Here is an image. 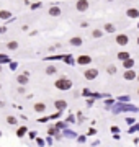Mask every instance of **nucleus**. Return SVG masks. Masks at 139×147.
Segmentation results:
<instances>
[{
    "label": "nucleus",
    "mask_w": 139,
    "mask_h": 147,
    "mask_svg": "<svg viewBox=\"0 0 139 147\" xmlns=\"http://www.w3.org/2000/svg\"><path fill=\"white\" fill-rule=\"evenodd\" d=\"M54 106L57 109H64V108H67V101L65 100H56L54 101Z\"/></svg>",
    "instance_id": "obj_8"
},
{
    "label": "nucleus",
    "mask_w": 139,
    "mask_h": 147,
    "mask_svg": "<svg viewBox=\"0 0 139 147\" xmlns=\"http://www.w3.org/2000/svg\"><path fill=\"white\" fill-rule=\"evenodd\" d=\"M75 7H77L78 11H85V10L88 8V0H78Z\"/></svg>",
    "instance_id": "obj_5"
},
{
    "label": "nucleus",
    "mask_w": 139,
    "mask_h": 147,
    "mask_svg": "<svg viewBox=\"0 0 139 147\" xmlns=\"http://www.w3.org/2000/svg\"><path fill=\"white\" fill-rule=\"evenodd\" d=\"M108 74H110V75H113V74H116V67H114V65H108Z\"/></svg>",
    "instance_id": "obj_19"
},
{
    "label": "nucleus",
    "mask_w": 139,
    "mask_h": 147,
    "mask_svg": "<svg viewBox=\"0 0 139 147\" xmlns=\"http://www.w3.org/2000/svg\"><path fill=\"white\" fill-rule=\"evenodd\" d=\"M137 44H139V38H137Z\"/></svg>",
    "instance_id": "obj_23"
},
{
    "label": "nucleus",
    "mask_w": 139,
    "mask_h": 147,
    "mask_svg": "<svg viewBox=\"0 0 139 147\" xmlns=\"http://www.w3.org/2000/svg\"><path fill=\"white\" fill-rule=\"evenodd\" d=\"M70 44H72V46H82V38H80V36L70 38Z\"/></svg>",
    "instance_id": "obj_12"
},
{
    "label": "nucleus",
    "mask_w": 139,
    "mask_h": 147,
    "mask_svg": "<svg viewBox=\"0 0 139 147\" xmlns=\"http://www.w3.org/2000/svg\"><path fill=\"white\" fill-rule=\"evenodd\" d=\"M49 15L51 16H59V15H61V8H59V7H51L49 8Z\"/></svg>",
    "instance_id": "obj_11"
},
{
    "label": "nucleus",
    "mask_w": 139,
    "mask_h": 147,
    "mask_svg": "<svg viewBox=\"0 0 139 147\" xmlns=\"http://www.w3.org/2000/svg\"><path fill=\"white\" fill-rule=\"evenodd\" d=\"M54 85H56V88H59V90H69V88L72 87V82L69 80V78L62 77V78H59V80L54 83Z\"/></svg>",
    "instance_id": "obj_1"
},
{
    "label": "nucleus",
    "mask_w": 139,
    "mask_h": 147,
    "mask_svg": "<svg viewBox=\"0 0 139 147\" xmlns=\"http://www.w3.org/2000/svg\"><path fill=\"white\" fill-rule=\"evenodd\" d=\"M25 132H26V127H20V129L16 131V136L21 137V136H25Z\"/></svg>",
    "instance_id": "obj_18"
},
{
    "label": "nucleus",
    "mask_w": 139,
    "mask_h": 147,
    "mask_svg": "<svg viewBox=\"0 0 139 147\" xmlns=\"http://www.w3.org/2000/svg\"><path fill=\"white\" fill-rule=\"evenodd\" d=\"M33 108H34L36 113H44L46 111V105H44V103H36Z\"/></svg>",
    "instance_id": "obj_9"
},
{
    "label": "nucleus",
    "mask_w": 139,
    "mask_h": 147,
    "mask_svg": "<svg viewBox=\"0 0 139 147\" xmlns=\"http://www.w3.org/2000/svg\"><path fill=\"white\" fill-rule=\"evenodd\" d=\"M7 121H8V124H16V118H15V116H8Z\"/></svg>",
    "instance_id": "obj_20"
},
{
    "label": "nucleus",
    "mask_w": 139,
    "mask_h": 147,
    "mask_svg": "<svg viewBox=\"0 0 139 147\" xmlns=\"http://www.w3.org/2000/svg\"><path fill=\"white\" fill-rule=\"evenodd\" d=\"M103 36V31L101 29H93L92 31V38H101Z\"/></svg>",
    "instance_id": "obj_15"
},
{
    "label": "nucleus",
    "mask_w": 139,
    "mask_h": 147,
    "mask_svg": "<svg viewBox=\"0 0 139 147\" xmlns=\"http://www.w3.org/2000/svg\"><path fill=\"white\" fill-rule=\"evenodd\" d=\"M108 2H113V0H108Z\"/></svg>",
    "instance_id": "obj_25"
},
{
    "label": "nucleus",
    "mask_w": 139,
    "mask_h": 147,
    "mask_svg": "<svg viewBox=\"0 0 139 147\" xmlns=\"http://www.w3.org/2000/svg\"><path fill=\"white\" fill-rule=\"evenodd\" d=\"M136 77H137V74L132 70V69H126L124 74H123V78H124V80H134Z\"/></svg>",
    "instance_id": "obj_2"
},
{
    "label": "nucleus",
    "mask_w": 139,
    "mask_h": 147,
    "mask_svg": "<svg viewBox=\"0 0 139 147\" xmlns=\"http://www.w3.org/2000/svg\"><path fill=\"white\" fill-rule=\"evenodd\" d=\"M116 42H118L119 46H126L129 42L128 34H116Z\"/></svg>",
    "instance_id": "obj_4"
},
{
    "label": "nucleus",
    "mask_w": 139,
    "mask_h": 147,
    "mask_svg": "<svg viewBox=\"0 0 139 147\" xmlns=\"http://www.w3.org/2000/svg\"><path fill=\"white\" fill-rule=\"evenodd\" d=\"M137 28H139V23H137Z\"/></svg>",
    "instance_id": "obj_26"
},
{
    "label": "nucleus",
    "mask_w": 139,
    "mask_h": 147,
    "mask_svg": "<svg viewBox=\"0 0 139 147\" xmlns=\"http://www.w3.org/2000/svg\"><path fill=\"white\" fill-rule=\"evenodd\" d=\"M105 31L106 33H114V31H116V26H114V24L113 23H105Z\"/></svg>",
    "instance_id": "obj_10"
},
{
    "label": "nucleus",
    "mask_w": 139,
    "mask_h": 147,
    "mask_svg": "<svg viewBox=\"0 0 139 147\" xmlns=\"http://www.w3.org/2000/svg\"><path fill=\"white\" fill-rule=\"evenodd\" d=\"M18 82H20L21 85H25L28 82V75H26V74H25V75H18Z\"/></svg>",
    "instance_id": "obj_17"
},
{
    "label": "nucleus",
    "mask_w": 139,
    "mask_h": 147,
    "mask_svg": "<svg viewBox=\"0 0 139 147\" xmlns=\"http://www.w3.org/2000/svg\"><path fill=\"white\" fill-rule=\"evenodd\" d=\"M46 74H49V75H51V74H56V67H47V70H46Z\"/></svg>",
    "instance_id": "obj_22"
},
{
    "label": "nucleus",
    "mask_w": 139,
    "mask_h": 147,
    "mask_svg": "<svg viewBox=\"0 0 139 147\" xmlns=\"http://www.w3.org/2000/svg\"><path fill=\"white\" fill-rule=\"evenodd\" d=\"M132 65H134V60H132L131 57L123 60V67H124V69H132Z\"/></svg>",
    "instance_id": "obj_13"
},
{
    "label": "nucleus",
    "mask_w": 139,
    "mask_h": 147,
    "mask_svg": "<svg viewBox=\"0 0 139 147\" xmlns=\"http://www.w3.org/2000/svg\"><path fill=\"white\" fill-rule=\"evenodd\" d=\"M129 57H131V54H129V52H126V51L118 52V59H119V60H126V59H129Z\"/></svg>",
    "instance_id": "obj_14"
},
{
    "label": "nucleus",
    "mask_w": 139,
    "mask_h": 147,
    "mask_svg": "<svg viewBox=\"0 0 139 147\" xmlns=\"http://www.w3.org/2000/svg\"><path fill=\"white\" fill-rule=\"evenodd\" d=\"M83 75H85L87 80H93V78H96V75H98V70L96 69H87Z\"/></svg>",
    "instance_id": "obj_3"
},
{
    "label": "nucleus",
    "mask_w": 139,
    "mask_h": 147,
    "mask_svg": "<svg viewBox=\"0 0 139 147\" xmlns=\"http://www.w3.org/2000/svg\"><path fill=\"white\" fill-rule=\"evenodd\" d=\"M10 16H11L10 11H5V10L0 11V18H2V20H7V18H10Z\"/></svg>",
    "instance_id": "obj_16"
},
{
    "label": "nucleus",
    "mask_w": 139,
    "mask_h": 147,
    "mask_svg": "<svg viewBox=\"0 0 139 147\" xmlns=\"http://www.w3.org/2000/svg\"><path fill=\"white\" fill-rule=\"evenodd\" d=\"M8 47H10V49H16V47H18L16 41H10V42H8Z\"/></svg>",
    "instance_id": "obj_21"
},
{
    "label": "nucleus",
    "mask_w": 139,
    "mask_h": 147,
    "mask_svg": "<svg viewBox=\"0 0 139 147\" xmlns=\"http://www.w3.org/2000/svg\"><path fill=\"white\" fill-rule=\"evenodd\" d=\"M77 62L80 64V65H87V64H90V62H92V57H90V56H78Z\"/></svg>",
    "instance_id": "obj_6"
},
{
    "label": "nucleus",
    "mask_w": 139,
    "mask_h": 147,
    "mask_svg": "<svg viewBox=\"0 0 139 147\" xmlns=\"http://www.w3.org/2000/svg\"><path fill=\"white\" fill-rule=\"evenodd\" d=\"M137 82H139V75H137Z\"/></svg>",
    "instance_id": "obj_24"
},
{
    "label": "nucleus",
    "mask_w": 139,
    "mask_h": 147,
    "mask_svg": "<svg viewBox=\"0 0 139 147\" xmlns=\"http://www.w3.org/2000/svg\"><path fill=\"white\" fill-rule=\"evenodd\" d=\"M137 95H139V90H137Z\"/></svg>",
    "instance_id": "obj_27"
},
{
    "label": "nucleus",
    "mask_w": 139,
    "mask_h": 147,
    "mask_svg": "<svg viewBox=\"0 0 139 147\" xmlns=\"http://www.w3.org/2000/svg\"><path fill=\"white\" fill-rule=\"evenodd\" d=\"M126 15L129 18H139V10L137 8H128L126 10Z\"/></svg>",
    "instance_id": "obj_7"
},
{
    "label": "nucleus",
    "mask_w": 139,
    "mask_h": 147,
    "mask_svg": "<svg viewBox=\"0 0 139 147\" xmlns=\"http://www.w3.org/2000/svg\"><path fill=\"white\" fill-rule=\"evenodd\" d=\"M0 136H2V132H0Z\"/></svg>",
    "instance_id": "obj_28"
}]
</instances>
